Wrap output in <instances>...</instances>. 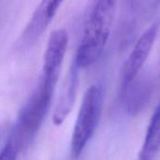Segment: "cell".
<instances>
[{
	"mask_svg": "<svg viewBox=\"0 0 160 160\" xmlns=\"http://www.w3.org/2000/svg\"><path fill=\"white\" fill-rule=\"evenodd\" d=\"M159 29V23L150 25L138 39L128 57L121 74V93H124L135 81L154 47Z\"/></svg>",
	"mask_w": 160,
	"mask_h": 160,
	"instance_id": "277c9868",
	"label": "cell"
},
{
	"mask_svg": "<svg viewBox=\"0 0 160 160\" xmlns=\"http://www.w3.org/2000/svg\"><path fill=\"white\" fill-rule=\"evenodd\" d=\"M21 149L10 140H7L0 152V160H17Z\"/></svg>",
	"mask_w": 160,
	"mask_h": 160,
	"instance_id": "9c48e42d",
	"label": "cell"
},
{
	"mask_svg": "<svg viewBox=\"0 0 160 160\" xmlns=\"http://www.w3.org/2000/svg\"><path fill=\"white\" fill-rule=\"evenodd\" d=\"M65 0H41L19 37L20 50L32 47L43 35Z\"/></svg>",
	"mask_w": 160,
	"mask_h": 160,
	"instance_id": "5b68a950",
	"label": "cell"
},
{
	"mask_svg": "<svg viewBox=\"0 0 160 160\" xmlns=\"http://www.w3.org/2000/svg\"><path fill=\"white\" fill-rule=\"evenodd\" d=\"M103 89L99 85L90 86L82 98L71 137V155L79 157L94 136L102 113Z\"/></svg>",
	"mask_w": 160,
	"mask_h": 160,
	"instance_id": "3957f363",
	"label": "cell"
},
{
	"mask_svg": "<svg viewBox=\"0 0 160 160\" xmlns=\"http://www.w3.org/2000/svg\"><path fill=\"white\" fill-rule=\"evenodd\" d=\"M79 72L80 69L72 63L54 108L52 120L56 125L63 124L73 108L79 86Z\"/></svg>",
	"mask_w": 160,
	"mask_h": 160,
	"instance_id": "8992f818",
	"label": "cell"
},
{
	"mask_svg": "<svg viewBox=\"0 0 160 160\" xmlns=\"http://www.w3.org/2000/svg\"><path fill=\"white\" fill-rule=\"evenodd\" d=\"M116 11V0H92L73 64L80 70L93 65L109 40Z\"/></svg>",
	"mask_w": 160,
	"mask_h": 160,
	"instance_id": "7a4b0ae2",
	"label": "cell"
},
{
	"mask_svg": "<svg viewBox=\"0 0 160 160\" xmlns=\"http://www.w3.org/2000/svg\"><path fill=\"white\" fill-rule=\"evenodd\" d=\"M160 149V103L149 123L139 160H153Z\"/></svg>",
	"mask_w": 160,
	"mask_h": 160,
	"instance_id": "52a82bcc",
	"label": "cell"
},
{
	"mask_svg": "<svg viewBox=\"0 0 160 160\" xmlns=\"http://www.w3.org/2000/svg\"><path fill=\"white\" fill-rule=\"evenodd\" d=\"M61 69L59 64L43 62L38 86L22 108L8 138L21 151L35 139L49 112Z\"/></svg>",
	"mask_w": 160,
	"mask_h": 160,
	"instance_id": "6da1fadb",
	"label": "cell"
},
{
	"mask_svg": "<svg viewBox=\"0 0 160 160\" xmlns=\"http://www.w3.org/2000/svg\"><path fill=\"white\" fill-rule=\"evenodd\" d=\"M128 19L130 24L139 23L151 16L159 7L160 0H126Z\"/></svg>",
	"mask_w": 160,
	"mask_h": 160,
	"instance_id": "ba28073f",
	"label": "cell"
}]
</instances>
